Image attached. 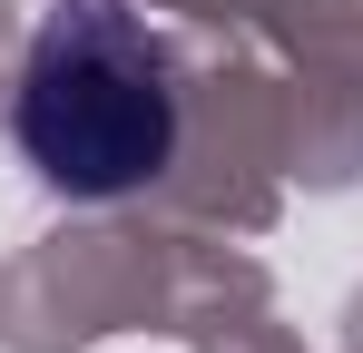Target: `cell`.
Listing matches in <instances>:
<instances>
[{"label": "cell", "mask_w": 363, "mask_h": 353, "mask_svg": "<svg viewBox=\"0 0 363 353\" xmlns=\"http://www.w3.org/2000/svg\"><path fill=\"white\" fill-rule=\"evenodd\" d=\"M177 50L147 30V10L128 0H50L20 89H10V138L40 186H60L79 206L138 196L147 176H167L177 157Z\"/></svg>", "instance_id": "1"}]
</instances>
